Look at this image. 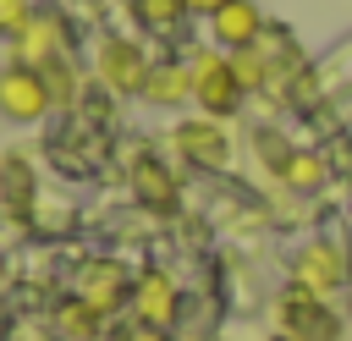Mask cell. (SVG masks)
I'll list each match as a JSON object with an SVG mask.
<instances>
[{
  "instance_id": "6da1fadb",
  "label": "cell",
  "mask_w": 352,
  "mask_h": 341,
  "mask_svg": "<svg viewBox=\"0 0 352 341\" xmlns=\"http://www.w3.org/2000/svg\"><path fill=\"white\" fill-rule=\"evenodd\" d=\"M148 66L154 55L143 50V38L132 33H99L94 38V55H88V82L110 99H138L143 82H148Z\"/></svg>"
},
{
  "instance_id": "7a4b0ae2",
  "label": "cell",
  "mask_w": 352,
  "mask_h": 341,
  "mask_svg": "<svg viewBox=\"0 0 352 341\" xmlns=\"http://www.w3.org/2000/svg\"><path fill=\"white\" fill-rule=\"evenodd\" d=\"M286 286L314 292V297H346L352 292V248L341 236H308L292 258H286Z\"/></svg>"
},
{
  "instance_id": "3957f363",
  "label": "cell",
  "mask_w": 352,
  "mask_h": 341,
  "mask_svg": "<svg viewBox=\"0 0 352 341\" xmlns=\"http://www.w3.org/2000/svg\"><path fill=\"white\" fill-rule=\"evenodd\" d=\"M187 72H192V104L198 116H214V121H236L242 104H248V88L231 66L226 50L204 44V50H187Z\"/></svg>"
},
{
  "instance_id": "277c9868",
  "label": "cell",
  "mask_w": 352,
  "mask_h": 341,
  "mask_svg": "<svg viewBox=\"0 0 352 341\" xmlns=\"http://www.w3.org/2000/svg\"><path fill=\"white\" fill-rule=\"evenodd\" d=\"M270 330H275L280 341H341L346 314H341L330 297H314V292L286 286V292H275V302H270Z\"/></svg>"
},
{
  "instance_id": "5b68a950",
  "label": "cell",
  "mask_w": 352,
  "mask_h": 341,
  "mask_svg": "<svg viewBox=\"0 0 352 341\" xmlns=\"http://www.w3.org/2000/svg\"><path fill=\"white\" fill-rule=\"evenodd\" d=\"M170 154L187 165V170H204V176H220L231 170L236 160V138H231V121H214V116H182L170 126Z\"/></svg>"
},
{
  "instance_id": "8992f818",
  "label": "cell",
  "mask_w": 352,
  "mask_h": 341,
  "mask_svg": "<svg viewBox=\"0 0 352 341\" xmlns=\"http://www.w3.org/2000/svg\"><path fill=\"white\" fill-rule=\"evenodd\" d=\"M50 110H55V99H50L44 72L6 60V66H0V121H11V126H38Z\"/></svg>"
},
{
  "instance_id": "52a82bcc",
  "label": "cell",
  "mask_w": 352,
  "mask_h": 341,
  "mask_svg": "<svg viewBox=\"0 0 352 341\" xmlns=\"http://www.w3.org/2000/svg\"><path fill=\"white\" fill-rule=\"evenodd\" d=\"M126 182H132V198H138L154 220H176V214H182V176H176V165L160 160L154 148H143V154L132 160Z\"/></svg>"
},
{
  "instance_id": "ba28073f",
  "label": "cell",
  "mask_w": 352,
  "mask_h": 341,
  "mask_svg": "<svg viewBox=\"0 0 352 341\" xmlns=\"http://www.w3.org/2000/svg\"><path fill=\"white\" fill-rule=\"evenodd\" d=\"M132 319L138 324H154V330H170L182 319V280L165 270V264H143L132 275Z\"/></svg>"
},
{
  "instance_id": "9c48e42d",
  "label": "cell",
  "mask_w": 352,
  "mask_h": 341,
  "mask_svg": "<svg viewBox=\"0 0 352 341\" xmlns=\"http://www.w3.org/2000/svg\"><path fill=\"white\" fill-rule=\"evenodd\" d=\"M60 55H72V28H66V16H60V11L38 6V11L28 16V28L11 38V60H16V66L44 72V66H55Z\"/></svg>"
},
{
  "instance_id": "30bf717a",
  "label": "cell",
  "mask_w": 352,
  "mask_h": 341,
  "mask_svg": "<svg viewBox=\"0 0 352 341\" xmlns=\"http://www.w3.org/2000/svg\"><path fill=\"white\" fill-rule=\"evenodd\" d=\"M132 275H138V270H126L121 258H88V264L72 275V297H82L88 308H99V314L110 319V314H121V308L132 302Z\"/></svg>"
},
{
  "instance_id": "8fae6325",
  "label": "cell",
  "mask_w": 352,
  "mask_h": 341,
  "mask_svg": "<svg viewBox=\"0 0 352 341\" xmlns=\"http://www.w3.org/2000/svg\"><path fill=\"white\" fill-rule=\"evenodd\" d=\"M204 22H209V44H214V50H226V55H236V50L258 44V38H264V28H270V16L258 11V0H231V6H220L214 16H204Z\"/></svg>"
},
{
  "instance_id": "7c38bea8",
  "label": "cell",
  "mask_w": 352,
  "mask_h": 341,
  "mask_svg": "<svg viewBox=\"0 0 352 341\" xmlns=\"http://www.w3.org/2000/svg\"><path fill=\"white\" fill-rule=\"evenodd\" d=\"M138 99L154 104V110H187V104H192V72H187V55H160V60L148 66V82H143Z\"/></svg>"
},
{
  "instance_id": "4fadbf2b",
  "label": "cell",
  "mask_w": 352,
  "mask_h": 341,
  "mask_svg": "<svg viewBox=\"0 0 352 341\" xmlns=\"http://www.w3.org/2000/svg\"><path fill=\"white\" fill-rule=\"evenodd\" d=\"M38 204V170L22 148H6L0 154V209L6 214H33Z\"/></svg>"
},
{
  "instance_id": "5bb4252c",
  "label": "cell",
  "mask_w": 352,
  "mask_h": 341,
  "mask_svg": "<svg viewBox=\"0 0 352 341\" xmlns=\"http://www.w3.org/2000/svg\"><path fill=\"white\" fill-rule=\"evenodd\" d=\"M50 324H55L60 341H104V336H110V319H104L99 308H88L82 297H60Z\"/></svg>"
},
{
  "instance_id": "9a60e30c",
  "label": "cell",
  "mask_w": 352,
  "mask_h": 341,
  "mask_svg": "<svg viewBox=\"0 0 352 341\" xmlns=\"http://www.w3.org/2000/svg\"><path fill=\"white\" fill-rule=\"evenodd\" d=\"M324 182H330V160H324L319 148H292V160H286V170H280V192L314 198V192H324Z\"/></svg>"
},
{
  "instance_id": "2e32d148",
  "label": "cell",
  "mask_w": 352,
  "mask_h": 341,
  "mask_svg": "<svg viewBox=\"0 0 352 341\" xmlns=\"http://www.w3.org/2000/svg\"><path fill=\"white\" fill-rule=\"evenodd\" d=\"M132 6V22L143 28V33H154V38H176L182 28H187V0H126Z\"/></svg>"
},
{
  "instance_id": "e0dca14e",
  "label": "cell",
  "mask_w": 352,
  "mask_h": 341,
  "mask_svg": "<svg viewBox=\"0 0 352 341\" xmlns=\"http://www.w3.org/2000/svg\"><path fill=\"white\" fill-rule=\"evenodd\" d=\"M292 148H297V143H292V138H286L280 126H253V138H248V154L258 160V170H264V176H270L275 187H280V170H286Z\"/></svg>"
},
{
  "instance_id": "ac0fdd59",
  "label": "cell",
  "mask_w": 352,
  "mask_h": 341,
  "mask_svg": "<svg viewBox=\"0 0 352 341\" xmlns=\"http://www.w3.org/2000/svg\"><path fill=\"white\" fill-rule=\"evenodd\" d=\"M44 82H50L55 110H77V104H82V66H77L72 55H60L55 66H44Z\"/></svg>"
},
{
  "instance_id": "d6986e66",
  "label": "cell",
  "mask_w": 352,
  "mask_h": 341,
  "mask_svg": "<svg viewBox=\"0 0 352 341\" xmlns=\"http://www.w3.org/2000/svg\"><path fill=\"white\" fill-rule=\"evenodd\" d=\"M33 11H38L33 0H0V38L11 44V38L28 28V16H33Z\"/></svg>"
},
{
  "instance_id": "ffe728a7",
  "label": "cell",
  "mask_w": 352,
  "mask_h": 341,
  "mask_svg": "<svg viewBox=\"0 0 352 341\" xmlns=\"http://www.w3.org/2000/svg\"><path fill=\"white\" fill-rule=\"evenodd\" d=\"M104 341H170V330H154V324H121V330H110Z\"/></svg>"
},
{
  "instance_id": "44dd1931",
  "label": "cell",
  "mask_w": 352,
  "mask_h": 341,
  "mask_svg": "<svg viewBox=\"0 0 352 341\" xmlns=\"http://www.w3.org/2000/svg\"><path fill=\"white\" fill-rule=\"evenodd\" d=\"M220 6H231V0H187V11H192V16H214Z\"/></svg>"
},
{
  "instance_id": "7402d4cb",
  "label": "cell",
  "mask_w": 352,
  "mask_h": 341,
  "mask_svg": "<svg viewBox=\"0 0 352 341\" xmlns=\"http://www.w3.org/2000/svg\"><path fill=\"white\" fill-rule=\"evenodd\" d=\"M341 314H346V324H352V292H346V297H341Z\"/></svg>"
}]
</instances>
